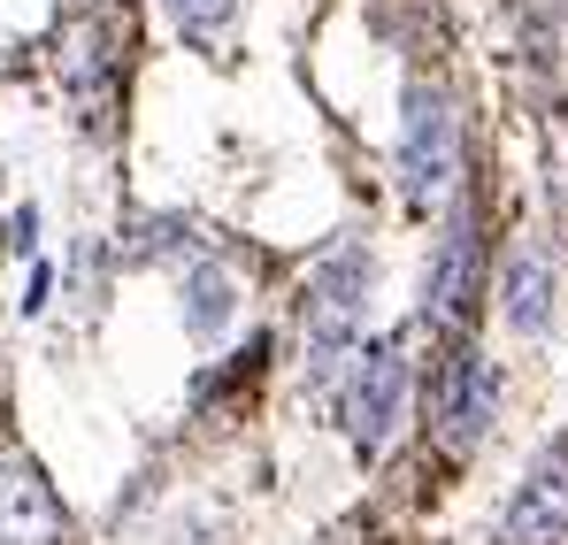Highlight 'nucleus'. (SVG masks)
<instances>
[{"mask_svg": "<svg viewBox=\"0 0 568 545\" xmlns=\"http://www.w3.org/2000/svg\"><path fill=\"white\" fill-rule=\"evenodd\" d=\"M369 246L362 239H338L315 276H307V300H300V346H307V376L323 384L331 369L346 362V346H354V331H362V307H369Z\"/></svg>", "mask_w": 568, "mask_h": 545, "instance_id": "1", "label": "nucleus"}, {"mask_svg": "<svg viewBox=\"0 0 568 545\" xmlns=\"http://www.w3.org/2000/svg\"><path fill=\"white\" fill-rule=\"evenodd\" d=\"M462 184V115L446 85L415 78L407 85V115H399V200L407 208H438Z\"/></svg>", "mask_w": 568, "mask_h": 545, "instance_id": "2", "label": "nucleus"}, {"mask_svg": "<svg viewBox=\"0 0 568 545\" xmlns=\"http://www.w3.org/2000/svg\"><path fill=\"white\" fill-rule=\"evenodd\" d=\"M430 423H438V446L446 454H476L499 423V369L476 339H454L446 362L430 376Z\"/></svg>", "mask_w": 568, "mask_h": 545, "instance_id": "3", "label": "nucleus"}, {"mask_svg": "<svg viewBox=\"0 0 568 545\" xmlns=\"http://www.w3.org/2000/svg\"><path fill=\"white\" fill-rule=\"evenodd\" d=\"M399 407H407V339H377L346 376V438H354V454L377 461L392 446Z\"/></svg>", "mask_w": 568, "mask_h": 545, "instance_id": "4", "label": "nucleus"}, {"mask_svg": "<svg viewBox=\"0 0 568 545\" xmlns=\"http://www.w3.org/2000/svg\"><path fill=\"white\" fill-rule=\"evenodd\" d=\"M476 284H484V223H476V200L462 192L454 215H446V239L423 270V315L430 323H469Z\"/></svg>", "mask_w": 568, "mask_h": 545, "instance_id": "5", "label": "nucleus"}, {"mask_svg": "<svg viewBox=\"0 0 568 545\" xmlns=\"http://www.w3.org/2000/svg\"><path fill=\"white\" fill-rule=\"evenodd\" d=\"M499 545H568V438L538 446V461L523 468L499 515Z\"/></svg>", "mask_w": 568, "mask_h": 545, "instance_id": "6", "label": "nucleus"}, {"mask_svg": "<svg viewBox=\"0 0 568 545\" xmlns=\"http://www.w3.org/2000/svg\"><path fill=\"white\" fill-rule=\"evenodd\" d=\"M554 307H561V276L546 239H515L507 246V270H499V323L515 339H546L554 331Z\"/></svg>", "mask_w": 568, "mask_h": 545, "instance_id": "7", "label": "nucleus"}, {"mask_svg": "<svg viewBox=\"0 0 568 545\" xmlns=\"http://www.w3.org/2000/svg\"><path fill=\"white\" fill-rule=\"evenodd\" d=\"M0 545H62V499L31 461H0Z\"/></svg>", "mask_w": 568, "mask_h": 545, "instance_id": "8", "label": "nucleus"}, {"mask_svg": "<svg viewBox=\"0 0 568 545\" xmlns=\"http://www.w3.org/2000/svg\"><path fill=\"white\" fill-rule=\"evenodd\" d=\"M239 315V276L215 270V262H200L185 276V331L192 339H223V323Z\"/></svg>", "mask_w": 568, "mask_h": 545, "instance_id": "9", "label": "nucleus"}, {"mask_svg": "<svg viewBox=\"0 0 568 545\" xmlns=\"http://www.w3.org/2000/svg\"><path fill=\"white\" fill-rule=\"evenodd\" d=\"M123 254H131V262H185V254H192V223L154 215V223H139V239H131Z\"/></svg>", "mask_w": 568, "mask_h": 545, "instance_id": "10", "label": "nucleus"}, {"mask_svg": "<svg viewBox=\"0 0 568 545\" xmlns=\"http://www.w3.org/2000/svg\"><path fill=\"white\" fill-rule=\"evenodd\" d=\"M231 16H239V0H170V23L185 31L192 47H207V39L231 23Z\"/></svg>", "mask_w": 568, "mask_h": 545, "instance_id": "11", "label": "nucleus"}]
</instances>
